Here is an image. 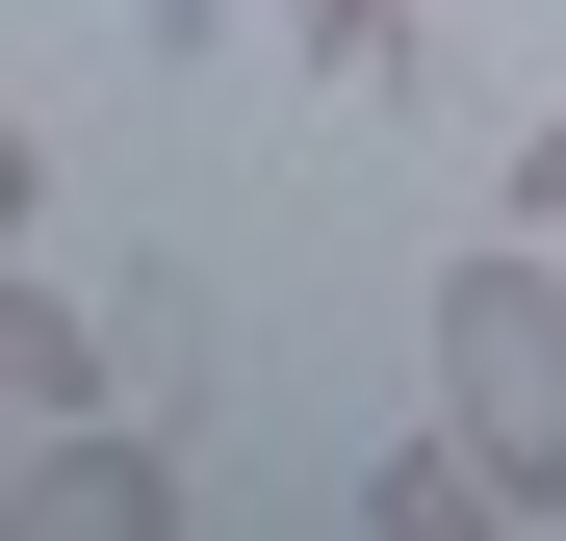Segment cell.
Segmentation results:
<instances>
[{
	"label": "cell",
	"instance_id": "cell-2",
	"mask_svg": "<svg viewBox=\"0 0 566 541\" xmlns=\"http://www.w3.org/2000/svg\"><path fill=\"white\" fill-rule=\"evenodd\" d=\"M27 516H52V541H155L180 465H155L129 413H0V541H27Z\"/></svg>",
	"mask_w": 566,
	"mask_h": 541
},
{
	"label": "cell",
	"instance_id": "cell-1",
	"mask_svg": "<svg viewBox=\"0 0 566 541\" xmlns=\"http://www.w3.org/2000/svg\"><path fill=\"white\" fill-rule=\"evenodd\" d=\"M438 438L490 465V516H566V232L438 258Z\"/></svg>",
	"mask_w": 566,
	"mask_h": 541
},
{
	"label": "cell",
	"instance_id": "cell-6",
	"mask_svg": "<svg viewBox=\"0 0 566 541\" xmlns=\"http://www.w3.org/2000/svg\"><path fill=\"white\" fill-rule=\"evenodd\" d=\"M412 27H438V0H412Z\"/></svg>",
	"mask_w": 566,
	"mask_h": 541
},
{
	"label": "cell",
	"instance_id": "cell-4",
	"mask_svg": "<svg viewBox=\"0 0 566 541\" xmlns=\"http://www.w3.org/2000/svg\"><path fill=\"white\" fill-rule=\"evenodd\" d=\"M515 232H566V104H541V129H515Z\"/></svg>",
	"mask_w": 566,
	"mask_h": 541
},
{
	"label": "cell",
	"instance_id": "cell-3",
	"mask_svg": "<svg viewBox=\"0 0 566 541\" xmlns=\"http://www.w3.org/2000/svg\"><path fill=\"white\" fill-rule=\"evenodd\" d=\"M0 413H104V335H77L52 258H0Z\"/></svg>",
	"mask_w": 566,
	"mask_h": 541
},
{
	"label": "cell",
	"instance_id": "cell-5",
	"mask_svg": "<svg viewBox=\"0 0 566 541\" xmlns=\"http://www.w3.org/2000/svg\"><path fill=\"white\" fill-rule=\"evenodd\" d=\"M27 207H52V180H27V104H0V258H27Z\"/></svg>",
	"mask_w": 566,
	"mask_h": 541
}]
</instances>
